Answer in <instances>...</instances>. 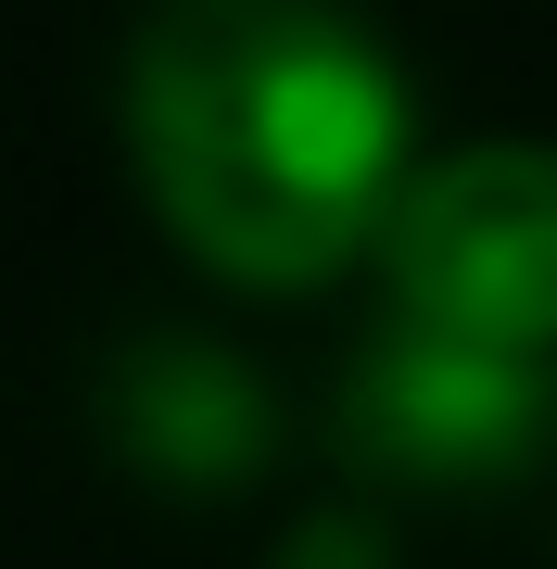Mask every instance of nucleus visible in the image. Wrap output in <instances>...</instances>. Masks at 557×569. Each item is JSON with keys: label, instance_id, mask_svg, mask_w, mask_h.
<instances>
[{"label": "nucleus", "instance_id": "f257e3e1", "mask_svg": "<svg viewBox=\"0 0 557 569\" xmlns=\"http://www.w3.org/2000/svg\"><path fill=\"white\" fill-rule=\"evenodd\" d=\"M127 152L216 279L305 291L406 203V89L330 0H152Z\"/></svg>", "mask_w": 557, "mask_h": 569}, {"label": "nucleus", "instance_id": "f03ea898", "mask_svg": "<svg viewBox=\"0 0 557 569\" xmlns=\"http://www.w3.org/2000/svg\"><path fill=\"white\" fill-rule=\"evenodd\" d=\"M392 253V317L495 355H557V152L545 140H481L406 178L380 228Z\"/></svg>", "mask_w": 557, "mask_h": 569}, {"label": "nucleus", "instance_id": "7ed1b4c3", "mask_svg": "<svg viewBox=\"0 0 557 569\" xmlns=\"http://www.w3.org/2000/svg\"><path fill=\"white\" fill-rule=\"evenodd\" d=\"M557 418L545 355H495V342H444V329H380V355L355 367V443L418 468V481H481L507 468L533 430Z\"/></svg>", "mask_w": 557, "mask_h": 569}]
</instances>
